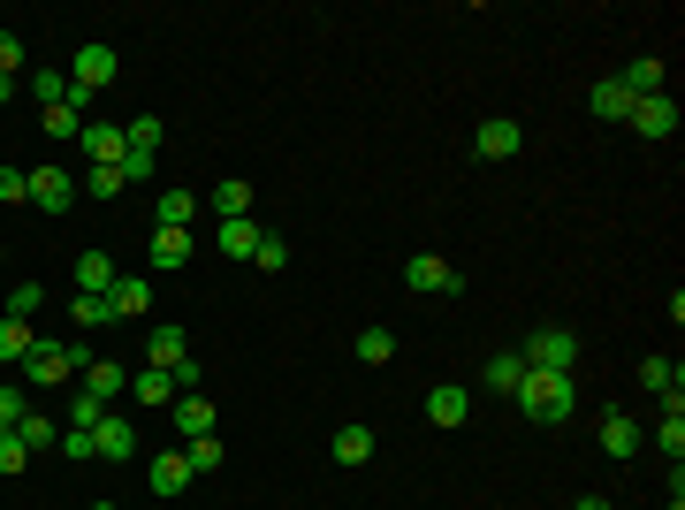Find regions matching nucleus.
I'll use <instances>...</instances> for the list:
<instances>
[{
  "label": "nucleus",
  "instance_id": "obj_1",
  "mask_svg": "<svg viewBox=\"0 0 685 510\" xmlns=\"http://www.w3.org/2000/svg\"><path fill=\"white\" fill-rule=\"evenodd\" d=\"M511 404L533 419V427H564V419L579 412V389H571V373H533V366H525V381L511 389Z\"/></svg>",
  "mask_w": 685,
  "mask_h": 510
},
{
  "label": "nucleus",
  "instance_id": "obj_2",
  "mask_svg": "<svg viewBox=\"0 0 685 510\" xmlns=\"http://www.w3.org/2000/svg\"><path fill=\"white\" fill-rule=\"evenodd\" d=\"M69 373H92V350H84V343H54V336L31 343V358H23V389H61Z\"/></svg>",
  "mask_w": 685,
  "mask_h": 510
},
{
  "label": "nucleus",
  "instance_id": "obj_3",
  "mask_svg": "<svg viewBox=\"0 0 685 510\" xmlns=\"http://www.w3.org/2000/svg\"><path fill=\"white\" fill-rule=\"evenodd\" d=\"M115 77H123V54H115V46H100V38H92V46H77V61H69V107L100 100Z\"/></svg>",
  "mask_w": 685,
  "mask_h": 510
},
{
  "label": "nucleus",
  "instance_id": "obj_4",
  "mask_svg": "<svg viewBox=\"0 0 685 510\" xmlns=\"http://www.w3.org/2000/svg\"><path fill=\"white\" fill-rule=\"evenodd\" d=\"M518 358H525L533 373H571V366H579V336H571V328H533Z\"/></svg>",
  "mask_w": 685,
  "mask_h": 510
},
{
  "label": "nucleus",
  "instance_id": "obj_5",
  "mask_svg": "<svg viewBox=\"0 0 685 510\" xmlns=\"http://www.w3.org/2000/svg\"><path fill=\"white\" fill-rule=\"evenodd\" d=\"M404 290H411V298H457V290H465V275H457L450 259L419 252V259H404Z\"/></svg>",
  "mask_w": 685,
  "mask_h": 510
},
{
  "label": "nucleus",
  "instance_id": "obj_6",
  "mask_svg": "<svg viewBox=\"0 0 685 510\" xmlns=\"http://www.w3.org/2000/svg\"><path fill=\"white\" fill-rule=\"evenodd\" d=\"M640 138H678V100L671 92H655V100H632V115H625Z\"/></svg>",
  "mask_w": 685,
  "mask_h": 510
},
{
  "label": "nucleus",
  "instance_id": "obj_7",
  "mask_svg": "<svg viewBox=\"0 0 685 510\" xmlns=\"http://www.w3.org/2000/svg\"><path fill=\"white\" fill-rule=\"evenodd\" d=\"M107 313H115V321H146V313H153V282H146V275H115Z\"/></svg>",
  "mask_w": 685,
  "mask_h": 510
},
{
  "label": "nucleus",
  "instance_id": "obj_8",
  "mask_svg": "<svg viewBox=\"0 0 685 510\" xmlns=\"http://www.w3.org/2000/svg\"><path fill=\"white\" fill-rule=\"evenodd\" d=\"M190 480H198V473H190V457H183V450H161V457L146 465V488H153V496H183Z\"/></svg>",
  "mask_w": 685,
  "mask_h": 510
},
{
  "label": "nucleus",
  "instance_id": "obj_9",
  "mask_svg": "<svg viewBox=\"0 0 685 510\" xmlns=\"http://www.w3.org/2000/svg\"><path fill=\"white\" fill-rule=\"evenodd\" d=\"M473 146H480V161H511L518 146H525V130H518L511 115H488V123H480V138H473Z\"/></svg>",
  "mask_w": 685,
  "mask_h": 510
},
{
  "label": "nucleus",
  "instance_id": "obj_10",
  "mask_svg": "<svg viewBox=\"0 0 685 510\" xmlns=\"http://www.w3.org/2000/svg\"><path fill=\"white\" fill-rule=\"evenodd\" d=\"M640 389H655L663 396V412H685V381L671 358H640Z\"/></svg>",
  "mask_w": 685,
  "mask_h": 510
},
{
  "label": "nucleus",
  "instance_id": "obj_11",
  "mask_svg": "<svg viewBox=\"0 0 685 510\" xmlns=\"http://www.w3.org/2000/svg\"><path fill=\"white\" fill-rule=\"evenodd\" d=\"M69 198H77L69 169H31V206H46V213H69Z\"/></svg>",
  "mask_w": 685,
  "mask_h": 510
},
{
  "label": "nucleus",
  "instance_id": "obj_12",
  "mask_svg": "<svg viewBox=\"0 0 685 510\" xmlns=\"http://www.w3.org/2000/svg\"><path fill=\"white\" fill-rule=\"evenodd\" d=\"M92 450H100V457H138V427H130L123 412H107V419L92 427Z\"/></svg>",
  "mask_w": 685,
  "mask_h": 510
},
{
  "label": "nucleus",
  "instance_id": "obj_13",
  "mask_svg": "<svg viewBox=\"0 0 685 510\" xmlns=\"http://www.w3.org/2000/svg\"><path fill=\"white\" fill-rule=\"evenodd\" d=\"M617 84H625V92H632V100H655V92H671V69H663V61H655V54H640V61H632V69H625V77H617Z\"/></svg>",
  "mask_w": 685,
  "mask_h": 510
},
{
  "label": "nucleus",
  "instance_id": "obj_14",
  "mask_svg": "<svg viewBox=\"0 0 685 510\" xmlns=\"http://www.w3.org/2000/svg\"><path fill=\"white\" fill-rule=\"evenodd\" d=\"M84 153H92V169H123V130H107V123H84V138H77Z\"/></svg>",
  "mask_w": 685,
  "mask_h": 510
},
{
  "label": "nucleus",
  "instance_id": "obj_15",
  "mask_svg": "<svg viewBox=\"0 0 685 510\" xmlns=\"http://www.w3.org/2000/svg\"><path fill=\"white\" fill-rule=\"evenodd\" d=\"M169 412H175V434H183V442H198V434H213V404H206V396H175Z\"/></svg>",
  "mask_w": 685,
  "mask_h": 510
},
{
  "label": "nucleus",
  "instance_id": "obj_16",
  "mask_svg": "<svg viewBox=\"0 0 685 510\" xmlns=\"http://www.w3.org/2000/svg\"><path fill=\"white\" fill-rule=\"evenodd\" d=\"M206 206H213L221 221H252V183H236V175H229V183H213V198H206Z\"/></svg>",
  "mask_w": 685,
  "mask_h": 510
},
{
  "label": "nucleus",
  "instance_id": "obj_17",
  "mask_svg": "<svg viewBox=\"0 0 685 510\" xmlns=\"http://www.w3.org/2000/svg\"><path fill=\"white\" fill-rule=\"evenodd\" d=\"M77 290H84V298H107V290H115V259H107V252H84V259H77Z\"/></svg>",
  "mask_w": 685,
  "mask_h": 510
},
{
  "label": "nucleus",
  "instance_id": "obj_18",
  "mask_svg": "<svg viewBox=\"0 0 685 510\" xmlns=\"http://www.w3.org/2000/svg\"><path fill=\"white\" fill-rule=\"evenodd\" d=\"M465 412H473L465 389H427V419H434V427H465Z\"/></svg>",
  "mask_w": 685,
  "mask_h": 510
},
{
  "label": "nucleus",
  "instance_id": "obj_19",
  "mask_svg": "<svg viewBox=\"0 0 685 510\" xmlns=\"http://www.w3.org/2000/svg\"><path fill=\"white\" fill-rule=\"evenodd\" d=\"M602 450H609V457H632V450H640L632 412H602Z\"/></svg>",
  "mask_w": 685,
  "mask_h": 510
},
{
  "label": "nucleus",
  "instance_id": "obj_20",
  "mask_svg": "<svg viewBox=\"0 0 685 510\" xmlns=\"http://www.w3.org/2000/svg\"><path fill=\"white\" fill-rule=\"evenodd\" d=\"M130 396H138V404H175V373H161V366H138V373H130Z\"/></svg>",
  "mask_w": 685,
  "mask_h": 510
},
{
  "label": "nucleus",
  "instance_id": "obj_21",
  "mask_svg": "<svg viewBox=\"0 0 685 510\" xmlns=\"http://www.w3.org/2000/svg\"><path fill=\"white\" fill-rule=\"evenodd\" d=\"M31 343H38V328L8 313V321H0V366H23V358H31Z\"/></svg>",
  "mask_w": 685,
  "mask_h": 510
},
{
  "label": "nucleus",
  "instance_id": "obj_22",
  "mask_svg": "<svg viewBox=\"0 0 685 510\" xmlns=\"http://www.w3.org/2000/svg\"><path fill=\"white\" fill-rule=\"evenodd\" d=\"M587 107H594L602 123H625V115H632V92H625V84L609 77V84H594V92H587Z\"/></svg>",
  "mask_w": 685,
  "mask_h": 510
},
{
  "label": "nucleus",
  "instance_id": "obj_23",
  "mask_svg": "<svg viewBox=\"0 0 685 510\" xmlns=\"http://www.w3.org/2000/svg\"><path fill=\"white\" fill-rule=\"evenodd\" d=\"M38 123H46V138H54V146H77V138H84V107H69V100H61V107H46Z\"/></svg>",
  "mask_w": 685,
  "mask_h": 510
},
{
  "label": "nucleus",
  "instance_id": "obj_24",
  "mask_svg": "<svg viewBox=\"0 0 685 510\" xmlns=\"http://www.w3.org/2000/svg\"><path fill=\"white\" fill-rule=\"evenodd\" d=\"M84 389H92V396H100V404H115V396H123V389H130V373H123V366H115V358H92V373H84Z\"/></svg>",
  "mask_w": 685,
  "mask_h": 510
},
{
  "label": "nucleus",
  "instance_id": "obj_25",
  "mask_svg": "<svg viewBox=\"0 0 685 510\" xmlns=\"http://www.w3.org/2000/svg\"><path fill=\"white\" fill-rule=\"evenodd\" d=\"M190 350H183V328H153V343H146V366H161V373H175Z\"/></svg>",
  "mask_w": 685,
  "mask_h": 510
},
{
  "label": "nucleus",
  "instance_id": "obj_26",
  "mask_svg": "<svg viewBox=\"0 0 685 510\" xmlns=\"http://www.w3.org/2000/svg\"><path fill=\"white\" fill-rule=\"evenodd\" d=\"M328 457H336V465H365V457H373V427H342L336 442H328Z\"/></svg>",
  "mask_w": 685,
  "mask_h": 510
},
{
  "label": "nucleus",
  "instance_id": "obj_27",
  "mask_svg": "<svg viewBox=\"0 0 685 510\" xmlns=\"http://www.w3.org/2000/svg\"><path fill=\"white\" fill-rule=\"evenodd\" d=\"M190 213H198L190 190H161V198H153V221H161V229H190Z\"/></svg>",
  "mask_w": 685,
  "mask_h": 510
},
{
  "label": "nucleus",
  "instance_id": "obj_28",
  "mask_svg": "<svg viewBox=\"0 0 685 510\" xmlns=\"http://www.w3.org/2000/svg\"><path fill=\"white\" fill-rule=\"evenodd\" d=\"M15 442H23V450H54V442H61V427H54L46 412H23V419H15Z\"/></svg>",
  "mask_w": 685,
  "mask_h": 510
},
{
  "label": "nucleus",
  "instance_id": "obj_29",
  "mask_svg": "<svg viewBox=\"0 0 685 510\" xmlns=\"http://www.w3.org/2000/svg\"><path fill=\"white\" fill-rule=\"evenodd\" d=\"M190 259V229H153V267H183Z\"/></svg>",
  "mask_w": 685,
  "mask_h": 510
},
{
  "label": "nucleus",
  "instance_id": "obj_30",
  "mask_svg": "<svg viewBox=\"0 0 685 510\" xmlns=\"http://www.w3.org/2000/svg\"><path fill=\"white\" fill-rule=\"evenodd\" d=\"M161 138H169V130H161V115H138V123L123 130V146H130V153H153V161H161Z\"/></svg>",
  "mask_w": 685,
  "mask_h": 510
},
{
  "label": "nucleus",
  "instance_id": "obj_31",
  "mask_svg": "<svg viewBox=\"0 0 685 510\" xmlns=\"http://www.w3.org/2000/svg\"><path fill=\"white\" fill-rule=\"evenodd\" d=\"M213 244H221L229 259H252V252H259V229H252V221H221V236H213Z\"/></svg>",
  "mask_w": 685,
  "mask_h": 510
},
{
  "label": "nucleus",
  "instance_id": "obj_32",
  "mask_svg": "<svg viewBox=\"0 0 685 510\" xmlns=\"http://www.w3.org/2000/svg\"><path fill=\"white\" fill-rule=\"evenodd\" d=\"M396 358V336L388 328H358V366H388Z\"/></svg>",
  "mask_w": 685,
  "mask_h": 510
},
{
  "label": "nucleus",
  "instance_id": "obj_33",
  "mask_svg": "<svg viewBox=\"0 0 685 510\" xmlns=\"http://www.w3.org/2000/svg\"><path fill=\"white\" fill-rule=\"evenodd\" d=\"M518 381H525V358H518V350H496V358H488V389H503V396H511Z\"/></svg>",
  "mask_w": 685,
  "mask_h": 510
},
{
  "label": "nucleus",
  "instance_id": "obj_34",
  "mask_svg": "<svg viewBox=\"0 0 685 510\" xmlns=\"http://www.w3.org/2000/svg\"><path fill=\"white\" fill-rule=\"evenodd\" d=\"M69 321H77V328H115V313H107V298H84V290L69 298Z\"/></svg>",
  "mask_w": 685,
  "mask_h": 510
},
{
  "label": "nucleus",
  "instance_id": "obj_35",
  "mask_svg": "<svg viewBox=\"0 0 685 510\" xmlns=\"http://www.w3.org/2000/svg\"><path fill=\"white\" fill-rule=\"evenodd\" d=\"M183 457H190V473H221V434H198V442H183Z\"/></svg>",
  "mask_w": 685,
  "mask_h": 510
},
{
  "label": "nucleus",
  "instance_id": "obj_36",
  "mask_svg": "<svg viewBox=\"0 0 685 510\" xmlns=\"http://www.w3.org/2000/svg\"><path fill=\"white\" fill-rule=\"evenodd\" d=\"M23 84L38 92V107H61V100H69V77H61V69H38V77H23Z\"/></svg>",
  "mask_w": 685,
  "mask_h": 510
},
{
  "label": "nucleus",
  "instance_id": "obj_37",
  "mask_svg": "<svg viewBox=\"0 0 685 510\" xmlns=\"http://www.w3.org/2000/svg\"><path fill=\"white\" fill-rule=\"evenodd\" d=\"M100 419H107V404H100L92 389H77V396H69V427H84V434H92Z\"/></svg>",
  "mask_w": 685,
  "mask_h": 510
},
{
  "label": "nucleus",
  "instance_id": "obj_38",
  "mask_svg": "<svg viewBox=\"0 0 685 510\" xmlns=\"http://www.w3.org/2000/svg\"><path fill=\"white\" fill-rule=\"evenodd\" d=\"M38 305H46V290H38V282H15V290H8V313H15V321H31Z\"/></svg>",
  "mask_w": 685,
  "mask_h": 510
},
{
  "label": "nucleus",
  "instance_id": "obj_39",
  "mask_svg": "<svg viewBox=\"0 0 685 510\" xmlns=\"http://www.w3.org/2000/svg\"><path fill=\"white\" fill-rule=\"evenodd\" d=\"M84 190H92V198H123L130 183H123V169H92L84 175Z\"/></svg>",
  "mask_w": 685,
  "mask_h": 510
},
{
  "label": "nucleus",
  "instance_id": "obj_40",
  "mask_svg": "<svg viewBox=\"0 0 685 510\" xmlns=\"http://www.w3.org/2000/svg\"><path fill=\"white\" fill-rule=\"evenodd\" d=\"M31 198V169H0V206H23Z\"/></svg>",
  "mask_w": 685,
  "mask_h": 510
},
{
  "label": "nucleus",
  "instance_id": "obj_41",
  "mask_svg": "<svg viewBox=\"0 0 685 510\" xmlns=\"http://www.w3.org/2000/svg\"><path fill=\"white\" fill-rule=\"evenodd\" d=\"M252 267H267V275H275V267H290V244H282V236H259V252H252Z\"/></svg>",
  "mask_w": 685,
  "mask_h": 510
},
{
  "label": "nucleus",
  "instance_id": "obj_42",
  "mask_svg": "<svg viewBox=\"0 0 685 510\" xmlns=\"http://www.w3.org/2000/svg\"><path fill=\"white\" fill-rule=\"evenodd\" d=\"M655 442L671 450V465H678V457H685V419H678V412H663V434H655Z\"/></svg>",
  "mask_w": 685,
  "mask_h": 510
},
{
  "label": "nucleus",
  "instance_id": "obj_43",
  "mask_svg": "<svg viewBox=\"0 0 685 510\" xmlns=\"http://www.w3.org/2000/svg\"><path fill=\"white\" fill-rule=\"evenodd\" d=\"M23 465H31V450H23L15 427H8V434H0V473H23Z\"/></svg>",
  "mask_w": 685,
  "mask_h": 510
},
{
  "label": "nucleus",
  "instance_id": "obj_44",
  "mask_svg": "<svg viewBox=\"0 0 685 510\" xmlns=\"http://www.w3.org/2000/svg\"><path fill=\"white\" fill-rule=\"evenodd\" d=\"M15 69H23V38H15V31H0V77L15 84Z\"/></svg>",
  "mask_w": 685,
  "mask_h": 510
},
{
  "label": "nucleus",
  "instance_id": "obj_45",
  "mask_svg": "<svg viewBox=\"0 0 685 510\" xmlns=\"http://www.w3.org/2000/svg\"><path fill=\"white\" fill-rule=\"evenodd\" d=\"M61 457H100V450H92V434H84V427H61Z\"/></svg>",
  "mask_w": 685,
  "mask_h": 510
},
{
  "label": "nucleus",
  "instance_id": "obj_46",
  "mask_svg": "<svg viewBox=\"0 0 685 510\" xmlns=\"http://www.w3.org/2000/svg\"><path fill=\"white\" fill-rule=\"evenodd\" d=\"M23 412H31V396H23V389H0V427H15Z\"/></svg>",
  "mask_w": 685,
  "mask_h": 510
},
{
  "label": "nucleus",
  "instance_id": "obj_47",
  "mask_svg": "<svg viewBox=\"0 0 685 510\" xmlns=\"http://www.w3.org/2000/svg\"><path fill=\"white\" fill-rule=\"evenodd\" d=\"M146 175H153V153H130L123 146V183H146Z\"/></svg>",
  "mask_w": 685,
  "mask_h": 510
},
{
  "label": "nucleus",
  "instance_id": "obj_48",
  "mask_svg": "<svg viewBox=\"0 0 685 510\" xmlns=\"http://www.w3.org/2000/svg\"><path fill=\"white\" fill-rule=\"evenodd\" d=\"M571 510H609V503H602V496H579V503H571Z\"/></svg>",
  "mask_w": 685,
  "mask_h": 510
},
{
  "label": "nucleus",
  "instance_id": "obj_49",
  "mask_svg": "<svg viewBox=\"0 0 685 510\" xmlns=\"http://www.w3.org/2000/svg\"><path fill=\"white\" fill-rule=\"evenodd\" d=\"M8 100H15V84H8V77H0V107H8Z\"/></svg>",
  "mask_w": 685,
  "mask_h": 510
},
{
  "label": "nucleus",
  "instance_id": "obj_50",
  "mask_svg": "<svg viewBox=\"0 0 685 510\" xmlns=\"http://www.w3.org/2000/svg\"><path fill=\"white\" fill-rule=\"evenodd\" d=\"M84 510H123V503H84Z\"/></svg>",
  "mask_w": 685,
  "mask_h": 510
},
{
  "label": "nucleus",
  "instance_id": "obj_51",
  "mask_svg": "<svg viewBox=\"0 0 685 510\" xmlns=\"http://www.w3.org/2000/svg\"><path fill=\"white\" fill-rule=\"evenodd\" d=\"M0 267H8V252H0Z\"/></svg>",
  "mask_w": 685,
  "mask_h": 510
},
{
  "label": "nucleus",
  "instance_id": "obj_52",
  "mask_svg": "<svg viewBox=\"0 0 685 510\" xmlns=\"http://www.w3.org/2000/svg\"><path fill=\"white\" fill-rule=\"evenodd\" d=\"M0 434H8V427H0Z\"/></svg>",
  "mask_w": 685,
  "mask_h": 510
}]
</instances>
